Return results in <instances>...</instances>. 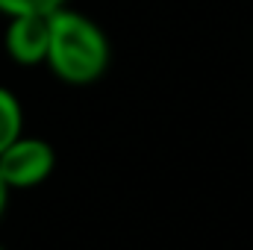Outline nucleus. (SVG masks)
I'll return each instance as SVG.
<instances>
[{"mask_svg": "<svg viewBox=\"0 0 253 250\" xmlns=\"http://www.w3.org/2000/svg\"><path fill=\"white\" fill-rule=\"evenodd\" d=\"M6 53L18 65H42L50 47V15H15L3 36Z\"/></svg>", "mask_w": 253, "mask_h": 250, "instance_id": "7ed1b4c3", "label": "nucleus"}, {"mask_svg": "<svg viewBox=\"0 0 253 250\" xmlns=\"http://www.w3.org/2000/svg\"><path fill=\"white\" fill-rule=\"evenodd\" d=\"M0 250H3V248H0Z\"/></svg>", "mask_w": 253, "mask_h": 250, "instance_id": "0eeeda50", "label": "nucleus"}, {"mask_svg": "<svg viewBox=\"0 0 253 250\" xmlns=\"http://www.w3.org/2000/svg\"><path fill=\"white\" fill-rule=\"evenodd\" d=\"M24 135V112H21V103L18 97L0 85V153Z\"/></svg>", "mask_w": 253, "mask_h": 250, "instance_id": "20e7f679", "label": "nucleus"}, {"mask_svg": "<svg viewBox=\"0 0 253 250\" xmlns=\"http://www.w3.org/2000/svg\"><path fill=\"white\" fill-rule=\"evenodd\" d=\"M44 62L62 83L88 85L109 68V42L91 18L62 6L50 15V47Z\"/></svg>", "mask_w": 253, "mask_h": 250, "instance_id": "f257e3e1", "label": "nucleus"}, {"mask_svg": "<svg viewBox=\"0 0 253 250\" xmlns=\"http://www.w3.org/2000/svg\"><path fill=\"white\" fill-rule=\"evenodd\" d=\"M56 168V153L44 138L21 135L0 153V177L9 188H33Z\"/></svg>", "mask_w": 253, "mask_h": 250, "instance_id": "f03ea898", "label": "nucleus"}, {"mask_svg": "<svg viewBox=\"0 0 253 250\" xmlns=\"http://www.w3.org/2000/svg\"><path fill=\"white\" fill-rule=\"evenodd\" d=\"M68 0H0V15H53Z\"/></svg>", "mask_w": 253, "mask_h": 250, "instance_id": "39448f33", "label": "nucleus"}, {"mask_svg": "<svg viewBox=\"0 0 253 250\" xmlns=\"http://www.w3.org/2000/svg\"><path fill=\"white\" fill-rule=\"evenodd\" d=\"M9 191H12V188L6 186V180L0 177V218H3V212H6V206H9Z\"/></svg>", "mask_w": 253, "mask_h": 250, "instance_id": "423d86ee", "label": "nucleus"}]
</instances>
